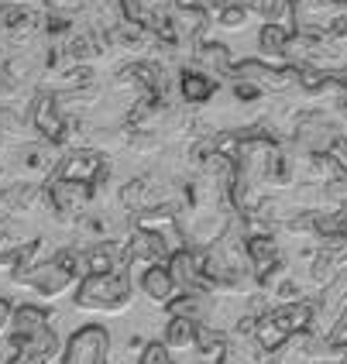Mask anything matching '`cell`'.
I'll return each instance as SVG.
<instances>
[{
  "label": "cell",
  "mask_w": 347,
  "mask_h": 364,
  "mask_svg": "<svg viewBox=\"0 0 347 364\" xmlns=\"http://www.w3.org/2000/svg\"><path fill=\"white\" fill-rule=\"evenodd\" d=\"M255 320L258 316H245L241 323L227 333L217 364H268V350L255 341Z\"/></svg>",
  "instance_id": "obj_5"
},
{
  "label": "cell",
  "mask_w": 347,
  "mask_h": 364,
  "mask_svg": "<svg viewBox=\"0 0 347 364\" xmlns=\"http://www.w3.org/2000/svg\"><path fill=\"white\" fill-rule=\"evenodd\" d=\"M41 326H52V309L24 303V306H14V320H11V330H7V333H11V341H21V337L38 333Z\"/></svg>",
  "instance_id": "obj_12"
},
{
  "label": "cell",
  "mask_w": 347,
  "mask_h": 364,
  "mask_svg": "<svg viewBox=\"0 0 347 364\" xmlns=\"http://www.w3.org/2000/svg\"><path fill=\"white\" fill-rule=\"evenodd\" d=\"M333 341H337V344L344 341V344H347V326H344V330H341V333H337V337H333Z\"/></svg>",
  "instance_id": "obj_20"
},
{
  "label": "cell",
  "mask_w": 347,
  "mask_h": 364,
  "mask_svg": "<svg viewBox=\"0 0 347 364\" xmlns=\"http://www.w3.org/2000/svg\"><path fill=\"white\" fill-rule=\"evenodd\" d=\"M224 341H227V333H217V330H210V326H200L196 330V358H220V350H224Z\"/></svg>",
  "instance_id": "obj_16"
},
{
  "label": "cell",
  "mask_w": 347,
  "mask_h": 364,
  "mask_svg": "<svg viewBox=\"0 0 347 364\" xmlns=\"http://www.w3.org/2000/svg\"><path fill=\"white\" fill-rule=\"evenodd\" d=\"M292 4L296 0H255L251 14L265 18V24H286V21H292Z\"/></svg>",
  "instance_id": "obj_15"
},
{
  "label": "cell",
  "mask_w": 347,
  "mask_h": 364,
  "mask_svg": "<svg viewBox=\"0 0 347 364\" xmlns=\"http://www.w3.org/2000/svg\"><path fill=\"white\" fill-rule=\"evenodd\" d=\"M234 55H230V48H227L224 41H200V48L193 52V62H189V69H196V73H206L213 82H227L234 80Z\"/></svg>",
  "instance_id": "obj_8"
},
{
  "label": "cell",
  "mask_w": 347,
  "mask_h": 364,
  "mask_svg": "<svg viewBox=\"0 0 347 364\" xmlns=\"http://www.w3.org/2000/svg\"><path fill=\"white\" fill-rule=\"evenodd\" d=\"M4 364H41V361H35V358H28V354L14 350V354H11V361H4Z\"/></svg>",
  "instance_id": "obj_19"
},
{
  "label": "cell",
  "mask_w": 347,
  "mask_h": 364,
  "mask_svg": "<svg viewBox=\"0 0 347 364\" xmlns=\"http://www.w3.org/2000/svg\"><path fill=\"white\" fill-rule=\"evenodd\" d=\"M73 285H80L76 275H73L55 255H48L45 262H38L31 268V275L24 279V289H31V292L41 296V299H59V296H65Z\"/></svg>",
  "instance_id": "obj_7"
},
{
  "label": "cell",
  "mask_w": 347,
  "mask_h": 364,
  "mask_svg": "<svg viewBox=\"0 0 347 364\" xmlns=\"http://www.w3.org/2000/svg\"><path fill=\"white\" fill-rule=\"evenodd\" d=\"M138 289H142V292L155 306H169L172 299H176V296H179V289H176V282H172V272H169V264L144 268L142 279H138Z\"/></svg>",
  "instance_id": "obj_11"
},
{
  "label": "cell",
  "mask_w": 347,
  "mask_h": 364,
  "mask_svg": "<svg viewBox=\"0 0 347 364\" xmlns=\"http://www.w3.org/2000/svg\"><path fill=\"white\" fill-rule=\"evenodd\" d=\"M289 35H292V31H289L286 24H262V31H258V48H262L265 62H272V65H286Z\"/></svg>",
  "instance_id": "obj_14"
},
{
  "label": "cell",
  "mask_w": 347,
  "mask_h": 364,
  "mask_svg": "<svg viewBox=\"0 0 347 364\" xmlns=\"http://www.w3.org/2000/svg\"><path fill=\"white\" fill-rule=\"evenodd\" d=\"M124 251H127L131 268L142 264V272H144V268H155V264H169L176 247H169V241H165V234L159 227H138V230L124 241Z\"/></svg>",
  "instance_id": "obj_6"
},
{
  "label": "cell",
  "mask_w": 347,
  "mask_h": 364,
  "mask_svg": "<svg viewBox=\"0 0 347 364\" xmlns=\"http://www.w3.org/2000/svg\"><path fill=\"white\" fill-rule=\"evenodd\" d=\"M196 330H200V323H193V320L169 316L165 333H162V344L169 347V354H172V358H179V354H193V350H196Z\"/></svg>",
  "instance_id": "obj_13"
},
{
  "label": "cell",
  "mask_w": 347,
  "mask_h": 364,
  "mask_svg": "<svg viewBox=\"0 0 347 364\" xmlns=\"http://www.w3.org/2000/svg\"><path fill=\"white\" fill-rule=\"evenodd\" d=\"M251 4H255V0H213L210 14H213V11H230V7H237V11H251Z\"/></svg>",
  "instance_id": "obj_18"
},
{
  "label": "cell",
  "mask_w": 347,
  "mask_h": 364,
  "mask_svg": "<svg viewBox=\"0 0 347 364\" xmlns=\"http://www.w3.org/2000/svg\"><path fill=\"white\" fill-rule=\"evenodd\" d=\"M0 364H4V354H0Z\"/></svg>",
  "instance_id": "obj_21"
},
{
  "label": "cell",
  "mask_w": 347,
  "mask_h": 364,
  "mask_svg": "<svg viewBox=\"0 0 347 364\" xmlns=\"http://www.w3.org/2000/svg\"><path fill=\"white\" fill-rule=\"evenodd\" d=\"M217 93H220V82H213L206 73H196V69H183L179 80H176V97H179V103L189 107V110L206 107Z\"/></svg>",
  "instance_id": "obj_10"
},
{
  "label": "cell",
  "mask_w": 347,
  "mask_h": 364,
  "mask_svg": "<svg viewBox=\"0 0 347 364\" xmlns=\"http://www.w3.org/2000/svg\"><path fill=\"white\" fill-rule=\"evenodd\" d=\"M59 364H110V333L100 323L80 326L62 354Z\"/></svg>",
  "instance_id": "obj_4"
},
{
  "label": "cell",
  "mask_w": 347,
  "mask_h": 364,
  "mask_svg": "<svg viewBox=\"0 0 347 364\" xmlns=\"http://www.w3.org/2000/svg\"><path fill=\"white\" fill-rule=\"evenodd\" d=\"M344 326H347V272L337 275L327 289H320L313 296V323H309V333H316L324 341H333Z\"/></svg>",
  "instance_id": "obj_2"
},
{
  "label": "cell",
  "mask_w": 347,
  "mask_h": 364,
  "mask_svg": "<svg viewBox=\"0 0 347 364\" xmlns=\"http://www.w3.org/2000/svg\"><path fill=\"white\" fill-rule=\"evenodd\" d=\"M169 272L179 292L193 296V292H206V275H203V251H189V247H176L169 258Z\"/></svg>",
  "instance_id": "obj_9"
},
{
  "label": "cell",
  "mask_w": 347,
  "mask_h": 364,
  "mask_svg": "<svg viewBox=\"0 0 347 364\" xmlns=\"http://www.w3.org/2000/svg\"><path fill=\"white\" fill-rule=\"evenodd\" d=\"M337 141H341V121L324 110H306L296 124L289 144H296L299 151H309V155H333Z\"/></svg>",
  "instance_id": "obj_3"
},
{
  "label": "cell",
  "mask_w": 347,
  "mask_h": 364,
  "mask_svg": "<svg viewBox=\"0 0 347 364\" xmlns=\"http://www.w3.org/2000/svg\"><path fill=\"white\" fill-rule=\"evenodd\" d=\"M247 18H251V11H237V7H230V11H213V24H220V28H227V31L245 28Z\"/></svg>",
  "instance_id": "obj_17"
},
{
  "label": "cell",
  "mask_w": 347,
  "mask_h": 364,
  "mask_svg": "<svg viewBox=\"0 0 347 364\" xmlns=\"http://www.w3.org/2000/svg\"><path fill=\"white\" fill-rule=\"evenodd\" d=\"M134 303V275L131 272H110V275H86L76 292L73 306L82 313H124Z\"/></svg>",
  "instance_id": "obj_1"
}]
</instances>
